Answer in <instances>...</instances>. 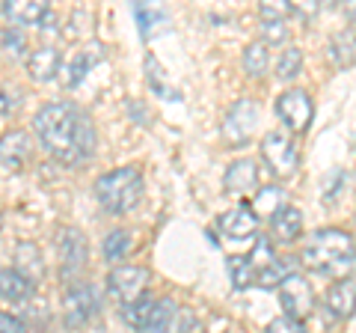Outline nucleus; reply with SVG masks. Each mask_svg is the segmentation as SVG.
<instances>
[{"mask_svg": "<svg viewBox=\"0 0 356 333\" xmlns=\"http://www.w3.org/2000/svg\"><path fill=\"white\" fill-rule=\"evenodd\" d=\"M36 137L60 164H81L95 152V128L72 102L44 104L33 119Z\"/></svg>", "mask_w": 356, "mask_h": 333, "instance_id": "1", "label": "nucleus"}, {"mask_svg": "<svg viewBox=\"0 0 356 333\" xmlns=\"http://www.w3.org/2000/svg\"><path fill=\"white\" fill-rule=\"evenodd\" d=\"M300 259L309 271L321 277H350L353 268V235L344 229H318L303 244Z\"/></svg>", "mask_w": 356, "mask_h": 333, "instance_id": "2", "label": "nucleus"}, {"mask_svg": "<svg viewBox=\"0 0 356 333\" xmlns=\"http://www.w3.org/2000/svg\"><path fill=\"white\" fill-rule=\"evenodd\" d=\"M95 199L107 212L125 215L131 208L140 206L143 199V176L137 166H119L95 179Z\"/></svg>", "mask_w": 356, "mask_h": 333, "instance_id": "3", "label": "nucleus"}, {"mask_svg": "<svg viewBox=\"0 0 356 333\" xmlns=\"http://www.w3.org/2000/svg\"><path fill=\"white\" fill-rule=\"evenodd\" d=\"M261 158L267 161L270 166V173L276 179H288V176H294L297 170V143L291 140V134H285V131H270V134H264L261 140Z\"/></svg>", "mask_w": 356, "mask_h": 333, "instance_id": "4", "label": "nucleus"}, {"mask_svg": "<svg viewBox=\"0 0 356 333\" xmlns=\"http://www.w3.org/2000/svg\"><path fill=\"white\" fill-rule=\"evenodd\" d=\"M255 122H259V104H255L252 98H241V102L229 107L226 119H222V140H226L232 149L243 146V143L252 137Z\"/></svg>", "mask_w": 356, "mask_h": 333, "instance_id": "5", "label": "nucleus"}, {"mask_svg": "<svg viewBox=\"0 0 356 333\" xmlns=\"http://www.w3.org/2000/svg\"><path fill=\"white\" fill-rule=\"evenodd\" d=\"M280 304L288 313L285 318L303 321L306 316H312V309H315V292H312L306 277H300V274L285 277L280 283Z\"/></svg>", "mask_w": 356, "mask_h": 333, "instance_id": "6", "label": "nucleus"}, {"mask_svg": "<svg viewBox=\"0 0 356 333\" xmlns=\"http://www.w3.org/2000/svg\"><path fill=\"white\" fill-rule=\"evenodd\" d=\"M57 250H60V274L63 280H74L86 265V238L81 229L74 226H63L57 232Z\"/></svg>", "mask_w": 356, "mask_h": 333, "instance_id": "7", "label": "nucleus"}, {"mask_svg": "<svg viewBox=\"0 0 356 333\" xmlns=\"http://www.w3.org/2000/svg\"><path fill=\"white\" fill-rule=\"evenodd\" d=\"M146 283H149L146 268H140V265H119V268H113L107 277V292L125 307L131 301H137V297H143Z\"/></svg>", "mask_w": 356, "mask_h": 333, "instance_id": "8", "label": "nucleus"}, {"mask_svg": "<svg viewBox=\"0 0 356 333\" xmlns=\"http://www.w3.org/2000/svg\"><path fill=\"white\" fill-rule=\"evenodd\" d=\"M276 114H280V119L291 131H306L315 107H312V98L303 90H288L280 95V102H276Z\"/></svg>", "mask_w": 356, "mask_h": 333, "instance_id": "9", "label": "nucleus"}, {"mask_svg": "<svg viewBox=\"0 0 356 333\" xmlns=\"http://www.w3.org/2000/svg\"><path fill=\"white\" fill-rule=\"evenodd\" d=\"M63 309H65V325L69 327H83L92 313L98 309V295L92 286H72L63 297Z\"/></svg>", "mask_w": 356, "mask_h": 333, "instance_id": "10", "label": "nucleus"}, {"mask_svg": "<svg viewBox=\"0 0 356 333\" xmlns=\"http://www.w3.org/2000/svg\"><path fill=\"white\" fill-rule=\"evenodd\" d=\"M222 185H226V191L232 196H247L255 185H259V166H255L252 158H238L229 164L226 170V179H222Z\"/></svg>", "mask_w": 356, "mask_h": 333, "instance_id": "11", "label": "nucleus"}, {"mask_svg": "<svg viewBox=\"0 0 356 333\" xmlns=\"http://www.w3.org/2000/svg\"><path fill=\"white\" fill-rule=\"evenodd\" d=\"M33 152V143L24 131H6L3 137H0V164L6 166V170H21V166L27 164Z\"/></svg>", "mask_w": 356, "mask_h": 333, "instance_id": "12", "label": "nucleus"}, {"mask_svg": "<svg viewBox=\"0 0 356 333\" xmlns=\"http://www.w3.org/2000/svg\"><path fill=\"white\" fill-rule=\"evenodd\" d=\"M217 224L222 229V235L241 241V238L255 235V229H259V217L250 212V206H235V208H229L226 215H220Z\"/></svg>", "mask_w": 356, "mask_h": 333, "instance_id": "13", "label": "nucleus"}, {"mask_svg": "<svg viewBox=\"0 0 356 333\" xmlns=\"http://www.w3.org/2000/svg\"><path fill=\"white\" fill-rule=\"evenodd\" d=\"M60 65H63L60 51L51 48V45L30 51V57H27V72H30V77H33L36 84L54 81V77H57V72H60Z\"/></svg>", "mask_w": 356, "mask_h": 333, "instance_id": "14", "label": "nucleus"}, {"mask_svg": "<svg viewBox=\"0 0 356 333\" xmlns=\"http://www.w3.org/2000/svg\"><path fill=\"white\" fill-rule=\"evenodd\" d=\"M18 277H24V280L33 286L39 283L44 277V259H42V250L36 247L33 241H21L15 247V268H13Z\"/></svg>", "mask_w": 356, "mask_h": 333, "instance_id": "15", "label": "nucleus"}, {"mask_svg": "<svg viewBox=\"0 0 356 333\" xmlns=\"http://www.w3.org/2000/svg\"><path fill=\"white\" fill-rule=\"evenodd\" d=\"M270 232H273L276 241L294 244L300 238V232H303V212L294 206H282L280 212L270 217Z\"/></svg>", "mask_w": 356, "mask_h": 333, "instance_id": "16", "label": "nucleus"}, {"mask_svg": "<svg viewBox=\"0 0 356 333\" xmlns=\"http://www.w3.org/2000/svg\"><path fill=\"white\" fill-rule=\"evenodd\" d=\"M51 13L48 3H42V0H6L3 3V15L13 21V24H42V18Z\"/></svg>", "mask_w": 356, "mask_h": 333, "instance_id": "17", "label": "nucleus"}, {"mask_svg": "<svg viewBox=\"0 0 356 333\" xmlns=\"http://www.w3.org/2000/svg\"><path fill=\"white\" fill-rule=\"evenodd\" d=\"M327 309L336 318H348L353 313V277H344L327 288Z\"/></svg>", "mask_w": 356, "mask_h": 333, "instance_id": "18", "label": "nucleus"}, {"mask_svg": "<svg viewBox=\"0 0 356 333\" xmlns=\"http://www.w3.org/2000/svg\"><path fill=\"white\" fill-rule=\"evenodd\" d=\"M27 295H30V283L24 277H18L13 268L0 271V297H3V301L18 304V301H24Z\"/></svg>", "mask_w": 356, "mask_h": 333, "instance_id": "19", "label": "nucleus"}, {"mask_svg": "<svg viewBox=\"0 0 356 333\" xmlns=\"http://www.w3.org/2000/svg\"><path fill=\"white\" fill-rule=\"evenodd\" d=\"M348 182H350V173L341 170V166H332V170L324 176V182H321V194H324V203H327V206H336L339 199L344 196V191H348Z\"/></svg>", "mask_w": 356, "mask_h": 333, "instance_id": "20", "label": "nucleus"}, {"mask_svg": "<svg viewBox=\"0 0 356 333\" xmlns=\"http://www.w3.org/2000/svg\"><path fill=\"white\" fill-rule=\"evenodd\" d=\"M247 206L255 217H273L282 208V191L280 187H261L252 203H247Z\"/></svg>", "mask_w": 356, "mask_h": 333, "instance_id": "21", "label": "nucleus"}, {"mask_svg": "<svg viewBox=\"0 0 356 333\" xmlns=\"http://www.w3.org/2000/svg\"><path fill=\"white\" fill-rule=\"evenodd\" d=\"M172 318H175V304L172 301H154L143 333H166L172 325Z\"/></svg>", "mask_w": 356, "mask_h": 333, "instance_id": "22", "label": "nucleus"}, {"mask_svg": "<svg viewBox=\"0 0 356 333\" xmlns=\"http://www.w3.org/2000/svg\"><path fill=\"white\" fill-rule=\"evenodd\" d=\"M152 304H154V301H152L149 295H143V297H137V301L125 304V307H122V321H125V325H131L134 330H143V327H146V321H149Z\"/></svg>", "mask_w": 356, "mask_h": 333, "instance_id": "23", "label": "nucleus"}, {"mask_svg": "<svg viewBox=\"0 0 356 333\" xmlns=\"http://www.w3.org/2000/svg\"><path fill=\"white\" fill-rule=\"evenodd\" d=\"M291 265H294V259H280L276 256L267 268L261 271V274H255V283H259L261 288H273V286H280L285 277H291L294 271H291Z\"/></svg>", "mask_w": 356, "mask_h": 333, "instance_id": "24", "label": "nucleus"}, {"mask_svg": "<svg viewBox=\"0 0 356 333\" xmlns=\"http://www.w3.org/2000/svg\"><path fill=\"white\" fill-rule=\"evenodd\" d=\"M267 63H270V57H267L264 42H252V45L243 48V69H247L252 77H261L267 72Z\"/></svg>", "mask_w": 356, "mask_h": 333, "instance_id": "25", "label": "nucleus"}, {"mask_svg": "<svg viewBox=\"0 0 356 333\" xmlns=\"http://www.w3.org/2000/svg\"><path fill=\"white\" fill-rule=\"evenodd\" d=\"M102 250H104V259H107V262L122 259V256H125V253L131 250V232H128V229H113V232H110V235L104 238Z\"/></svg>", "mask_w": 356, "mask_h": 333, "instance_id": "26", "label": "nucleus"}, {"mask_svg": "<svg viewBox=\"0 0 356 333\" xmlns=\"http://www.w3.org/2000/svg\"><path fill=\"white\" fill-rule=\"evenodd\" d=\"M330 57H332V63H336L339 69H348V65L353 63V33L350 30H344V33H339V36L332 39Z\"/></svg>", "mask_w": 356, "mask_h": 333, "instance_id": "27", "label": "nucleus"}, {"mask_svg": "<svg viewBox=\"0 0 356 333\" xmlns=\"http://www.w3.org/2000/svg\"><path fill=\"white\" fill-rule=\"evenodd\" d=\"M146 72H149V86H152V90L158 93L161 98H166V102H178V98H181V93L172 90V86L163 81V69H161V65L154 63L152 57L146 60Z\"/></svg>", "mask_w": 356, "mask_h": 333, "instance_id": "28", "label": "nucleus"}, {"mask_svg": "<svg viewBox=\"0 0 356 333\" xmlns=\"http://www.w3.org/2000/svg\"><path fill=\"white\" fill-rule=\"evenodd\" d=\"M300 69H303V51H300V48L282 51L280 63H276V77H282V81H291V77L300 75Z\"/></svg>", "mask_w": 356, "mask_h": 333, "instance_id": "29", "label": "nucleus"}, {"mask_svg": "<svg viewBox=\"0 0 356 333\" xmlns=\"http://www.w3.org/2000/svg\"><path fill=\"white\" fill-rule=\"evenodd\" d=\"M229 277H232V286L235 288H247L250 283H255V271L247 256H232L229 259Z\"/></svg>", "mask_w": 356, "mask_h": 333, "instance_id": "30", "label": "nucleus"}, {"mask_svg": "<svg viewBox=\"0 0 356 333\" xmlns=\"http://www.w3.org/2000/svg\"><path fill=\"white\" fill-rule=\"evenodd\" d=\"M247 259H250V265H252V271L255 274H261L267 265H270L273 259H276V253H273V244L267 241V238H259L255 241V247L247 253Z\"/></svg>", "mask_w": 356, "mask_h": 333, "instance_id": "31", "label": "nucleus"}, {"mask_svg": "<svg viewBox=\"0 0 356 333\" xmlns=\"http://www.w3.org/2000/svg\"><path fill=\"white\" fill-rule=\"evenodd\" d=\"M98 45L92 48V51H83V54H77L74 57V63H72V69H69V77H65V84L69 86H77L86 77V72H89V65H92L95 60H98Z\"/></svg>", "mask_w": 356, "mask_h": 333, "instance_id": "32", "label": "nucleus"}, {"mask_svg": "<svg viewBox=\"0 0 356 333\" xmlns=\"http://www.w3.org/2000/svg\"><path fill=\"white\" fill-rule=\"evenodd\" d=\"M134 15H137V24H140V33L149 36V30L154 27V21L163 18V9L152 6V3H134Z\"/></svg>", "mask_w": 356, "mask_h": 333, "instance_id": "33", "label": "nucleus"}, {"mask_svg": "<svg viewBox=\"0 0 356 333\" xmlns=\"http://www.w3.org/2000/svg\"><path fill=\"white\" fill-rule=\"evenodd\" d=\"M0 45H3V51L9 54V57H21L27 48V39H24V33L15 30V27H6L3 33H0Z\"/></svg>", "mask_w": 356, "mask_h": 333, "instance_id": "34", "label": "nucleus"}, {"mask_svg": "<svg viewBox=\"0 0 356 333\" xmlns=\"http://www.w3.org/2000/svg\"><path fill=\"white\" fill-rule=\"evenodd\" d=\"M264 333H309L303 327V321H294V318H273L270 325H267Z\"/></svg>", "mask_w": 356, "mask_h": 333, "instance_id": "35", "label": "nucleus"}, {"mask_svg": "<svg viewBox=\"0 0 356 333\" xmlns=\"http://www.w3.org/2000/svg\"><path fill=\"white\" fill-rule=\"evenodd\" d=\"M261 33H264V42H285L288 36V27H285V21H261Z\"/></svg>", "mask_w": 356, "mask_h": 333, "instance_id": "36", "label": "nucleus"}, {"mask_svg": "<svg viewBox=\"0 0 356 333\" xmlns=\"http://www.w3.org/2000/svg\"><path fill=\"white\" fill-rule=\"evenodd\" d=\"M288 13H294V6H288V3H261V21H285Z\"/></svg>", "mask_w": 356, "mask_h": 333, "instance_id": "37", "label": "nucleus"}, {"mask_svg": "<svg viewBox=\"0 0 356 333\" xmlns=\"http://www.w3.org/2000/svg\"><path fill=\"white\" fill-rule=\"evenodd\" d=\"M0 333H27V327H24L21 318L9 316V313H0Z\"/></svg>", "mask_w": 356, "mask_h": 333, "instance_id": "38", "label": "nucleus"}, {"mask_svg": "<svg viewBox=\"0 0 356 333\" xmlns=\"http://www.w3.org/2000/svg\"><path fill=\"white\" fill-rule=\"evenodd\" d=\"M21 104V98H18V93L9 98V93H0V114H13V110Z\"/></svg>", "mask_w": 356, "mask_h": 333, "instance_id": "39", "label": "nucleus"}, {"mask_svg": "<svg viewBox=\"0 0 356 333\" xmlns=\"http://www.w3.org/2000/svg\"><path fill=\"white\" fill-rule=\"evenodd\" d=\"M0 226H3V217H0Z\"/></svg>", "mask_w": 356, "mask_h": 333, "instance_id": "40", "label": "nucleus"}]
</instances>
